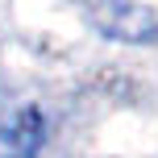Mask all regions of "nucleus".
<instances>
[{"label":"nucleus","instance_id":"1","mask_svg":"<svg viewBox=\"0 0 158 158\" xmlns=\"http://www.w3.org/2000/svg\"><path fill=\"white\" fill-rule=\"evenodd\" d=\"M38 146H42V117L33 108H25V112H17V117L4 125L0 154H4V158H33Z\"/></svg>","mask_w":158,"mask_h":158}]
</instances>
